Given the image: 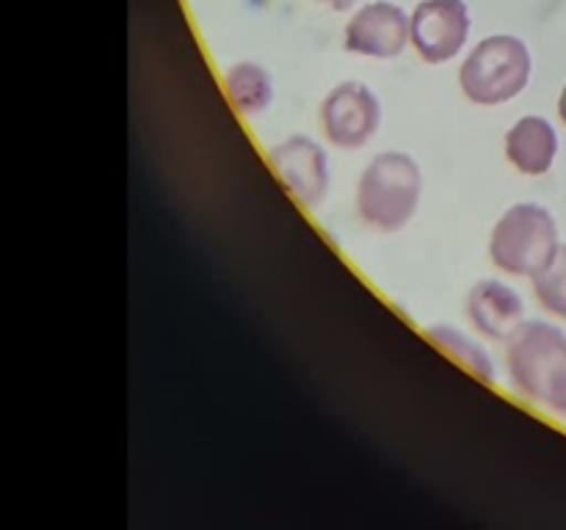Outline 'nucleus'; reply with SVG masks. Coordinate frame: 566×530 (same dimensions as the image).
I'll return each instance as SVG.
<instances>
[{
  "label": "nucleus",
  "instance_id": "nucleus-12",
  "mask_svg": "<svg viewBox=\"0 0 566 530\" xmlns=\"http://www.w3.org/2000/svg\"><path fill=\"white\" fill-rule=\"evenodd\" d=\"M426 337H429L440 351H446L453 362H459L464 370H470L475 379L486 381V384L495 381V359H492L490 348L481 340H475L473 335H468V331H462L459 326L451 324H431L429 329H426Z\"/></svg>",
  "mask_w": 566,
  "mask_h": 530
},
{
  "label": "nucleus",
  "instance_id": "nucleus-14",
  "mask_svg": "<svg viewBox=\"0 0 566 530\" xmlns=\"http://www.w3.org/2000/svg\"><path fill=\"white\" fill-rule=\"evenodd\" d=\"M315 3L326 6V9H332V11H352L359 0H315Z\"/></svg>",
  "mask_w": 566,
  "mask_h": 530
},
{
  "label": "nucleus",
  "instance_id": "nucleus-13",
  "mask_svg": "<svg viewBox=\"0 0 566 530\" xmlns=\"http://www.w3.org/2000/svg\"><path fill=\"white\" fill-rule=\"evenodd\" d=\"M531 282H534V296L542 309L566 320V243H562L556 257Z\"/></svg>",
  "mask_w": 566,
  "mask_h": 530
},
{
  "label": "nucleus",
  "instance_id": "nucleus-15",
  "mask_svg": "<svg viewBox=\"0 0 566 530\" xmlns=\"http://www.w3.org/2000/svg\"><path fill=\"white\" fill-rule=\"evenodd\" d=\"M558 119H562L564 127H566V83H564L562 94H558Z\"/></svg>",
  "mask_w": 566,
  "mask_h": 530
},
{
  "label": "nucleus",
  "instance_id": "nucleus-5",
  "mask_svg": "<svg viewBox=\"0 0 566 530\" xmlns=\"http://www.w3.org/2000/svg\"><path fill=\"white\" fill-rule=\"evenodd\" d=\"M473 33L468 0H420L409 14V47L431 66L459 59Z\"/></svg>",
  "mask_w": 566,
  "mask_h": 530
},
{
  "label": "nucleus",
  "instance_id": "nucleus-7",
  "mask_svg": "<svg viewBox=\"0 0 566 530\" xmlns=\"http://www.w3.org/2000/svg\"><path fill=\"white\" fill-rule=\"evenodd\" d=\"M269 163L276 180L302 208L315 210L326 202L332 188V163L324 144L310 136H291L269 149Z\"/></svg>",
  "mask_w": 566,
  "mask_h": 530
},
{
  "label": "nucleus",
  "instance_id": "nucleus-1",
  "mask_svg": "<svg viewBox=\"0 0 566 530\" xmlns=\"http://www.w3.org/2000/svg\"><path fill=\"white\" fill-rule=\"evenodd\" d=\"M506 373L523 401L566 420V331L551 320H523L506 340Z\"/></svg>",
  "mask_w": 566,
  "mask_h": 530
},
{
  "label": "nucleus",
  "instance_id": "nucleus-6",
  "mask_svg": "<svg viewBox=\"0 0 566 530\" xmlns=\"http://www.w3.org/2000/svg\"><path fill=\"white\" fill-rule=\"evenodd\" d=\"M318 119L332 147L359 149L379 132L381 99L368 83L343 81L321 99Z\"/></svg>",
  "mask_w": 566,
  "mask_h": 530
},
{
  "label": "nucleus",
  "instance_id": "nucleus-11",
  "mask_svg": "<svg viewBox=\"0 0 566 530\" xmlns=\"http://www.w3.org/2000/svg\"><path fill=\"white\" fill-rule=\"evenodd\" d=\"M224 94L235 114L247 116H263L274 103V77L258 61H238L224 72Z\"/></svg>",
  "mask_w": 566,
  "mask_h": 530
},
{
  "label": "nucleus",
  "instance_id": "nucleus-10",
  "mask_svg": "<svg viewBox=\"0 0 566 530\" xmlns=\"http://www.w3.org/2000/svg\"><path fill=\"white\" fill-rule=\"evenodd\" d=\"M562 138L547 116H520L503 138L506 160L525 177H545L556 166Z\"/></svg>",
  "mask_w": 566,
  "mask_h": 530
},
{
  "label": "nucleus",
  "instance_id": "nucleus-3",
  "mask_svg": "<svg viewBox=\"0 0 566 530\" xmlns=\"http://www.w3.org/2000/svg\"><path fill=\"white\" fill-rule=\"evenodd\" d=\"M534 55L514 33H492L481 39L459 66V88L464 97L484 108L506 105L528 88Z\"/></svg>",
  "mask_w": 566,
  "mask_h": 530
},
{
  "label": "nucleus",
  "instance_id": "nucleus-9",
  "mask_svg": "<svg viewBox=\"0 0 566 530\" xmlns=\"http://www.w3.org/2000/svg\"><path fill=\"white\" fill-rule=\"evenodd\" d=\"M468 318L473 329L486 340L506 342L512 331L525 320V301L509 282L486 276L468 293Z\"/></svg>",
  "mask_w": 566,
  "mask_h": 530
},
{
  "label": "nucleus",
  "instance_id": "nucleus-4",
  "mask_svg": "<svg viewBox=\"0 0 566 530\" xmlns=\"http://www.w3.org/2000/svg\"><path fill=\"white\" fill-rule=\"evenodd\" d=\"M562 248L558 221L545 204L517 202L495 221L490 235V259L509 276L534 279Z\"/></svg>",
  "mask_w": 566,
  "mask_h": 530
},
{
  "label": "nucleus",
  "instance_id": "nucleus-2",
  "mask_svg": "<svg viewBox=\"0 0 566 530\" xmlns=\"http://www.w3.org/2000/svg\"><path fill=\"white\" fill-rule=\"evenodd\" d=\"M423 199V169L401 149L379 152L357 182V213L379 232H401L418 215Z\"/></svg>",
  "mask_w": 566,
  "mask_h": 530
},
{
  "label": "nucleus",
  "instance_id": "nucleus-8",
  "mask_svg": "<svg viewBox=\"0 0 566 530\" xmlns=\"http://www.w3.org/2000/svg\"><path fill=\"white\" fill-rule=\"evenodd\" d=\"M343 44L368 59H398L409 47V14L390 0L359 6L346 22Z\"/></svg>",
  "mask_w": 566,
  "mask_h": 530
}]
</instances>
